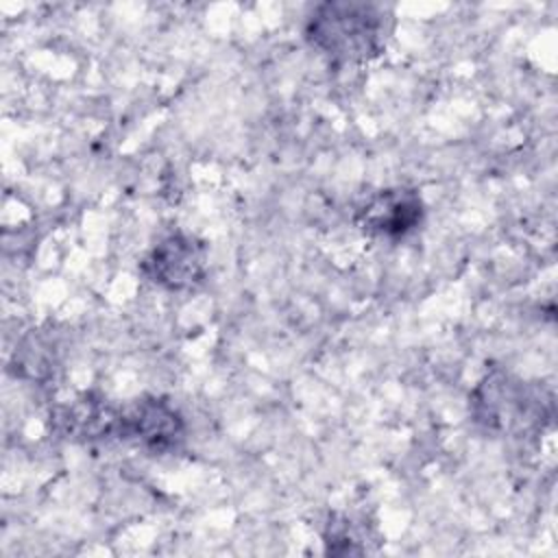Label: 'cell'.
<instances>
[{
	"label": "cell",
	"instance_id": "6da1fadb",
	"mask_svg": "<svg viewBox=\"0 0 558 558\" xmlns=\"http://www.w3.org/2000/svg\"><path fill=\"white\" fill-rule=\"evenodd\" d=\"M305 33L333 61H366L384 46V9L357 2H327L314 9Z\"/></svg>",
	"mask_w": 558,
	"mask_h": 558
},
{
	"label": "cell",
	"instance_id": "7a4b0ae2",
	"mask_svg": "<svg viewBox=\"0 0 558 558\" xmlns=\"http://www.w3.org/2000/svg\"><path fill=\"white\" fill-rule=\"evenodd\" d=\"M205 244L183 231L161 238L142 262V272L146 279L170 292L196 288L205 279Z\"/></svg>",
	"mask_w": 558,
	"mask_h": 558
},
{
	"label": "cell",
	"instance_id": "3957f363",
	"mask_svg": "<svg viewBox=\"0 0 558 558\" xmlns=\"http://www.w3.org/2000/svg\"><path fill=\"white\" fill-rule=\"evenodd\" d=\"M183 416L163 399L144 397L120 410L118 438L131 440L153 453L174 449L183 440Z\"/></svg>",
	"mask_w": 558,
	"mask_h": 558
},
{
	"label": "cell",
	"instance_id": "277c9868",
	"mask_svg": "<svg viewBox=\"0 0 558 558\" xmlns=\"http://www.w3.org/2000/svg\"><path fill=\"white\" fill-rule=\"evenodd\" d=\"M357 227L381 240H399L412 233L423 220V201L408 187H390L373 194L357 209Z\"/></svg>",
	"mask_w": 558,
	"mask_h": 558
},
{
	"label": "cell",
	"instance_id": "5b68a950",
	"mask_svg": "<svg viewBox=\"0 0 558 558\" xmlns=\"http://www.w3.org/2000/svg\"><path fill=\"white\" fill-rule=\"evenodd\" d=\"M63 434L81 440H98L118 436L120 410L107 403L102 397L83 395L72 405L63 408L57 416Z\"/></svg>",
	"mask_w": 558,
	"mask_h": 558
}]
</instances>
